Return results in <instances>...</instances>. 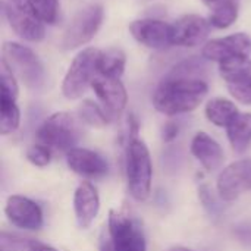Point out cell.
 I'll list each match as a JSON object with an SVG mask.
<instances>
[{
  "instance_id": "1",
  "label": "cell",
  "mask_w": 251,
  "mask_h": 251,
  "mask_svg": "<svg viewBox=\"0 0 251 251\" xmlns=\"http://www.w3.org/2000/svg\"><path fill=\"white\" fill-rule=\"evenodd\" d=\"M209 93L203 78H174L166 75L153 93L154 109L166 116L196 110Z\"/></svg>"
},
{
  "instance_id": "2",
  "label": "cell",
  "mask_w": 251,
  "mask_h": 251,
  "mask_svg": "<svg viewBox=\"0 0 251 251\" xmlns=\"http://www.w3.org/2000/svg\"><path fill=\"white\" fill-rule=\"evenodd\" d=\"M79 118L68 112H56L49 116L37 131V140L51 151L68 153L81 138Z\"/></svg>"
},
{
  "instance_id": "3",
  "label": "cell",
  "mask_w": 251,
  "mask_h": 251,
  "mask_svg": "<svg viewBox=\"0 0 251 251\" xmlns=\"http://www.w3.org/2000/svg\"><path fill=\"white\" fill-rule=\"evenodd\" d=\"M153 166L149 147L140 138L128 141L126 149V181L128 188L137 201H144L151 193Z\"/></svg>"
},
{
  "instance_id": "4",
  "label": "cell",
  "mask_w": 251,
  "mask_h": 251,
  "mask_svg": "<svg viewBox=\"0 0 251 251\" xmlns=\"http://www.w3.org/2000/svg\"><path fill=\"white\" fill-rule=\"evenodd\" d=\"M100 53L101 50L99 49L87 47L74 57L62 82V94L68 100L81 99L91 87L94 78L99 75Z\"/></svg>"
},
{
  "instance_id": "5",
  "label": "cell",
  "mask_w": 251,
  "mask_h": 251,
  "mask_svg": "<svg viewBox=\"0 0 251 251\" xmlns=\"http://www.w3.org/2000/svg\"><path fill=\"white\" fill-rule=\"evenodd\" d=\"M3 60L12 72L31 90H38L46 82V69L38 56L26 46L7 41L1 47Z\"/></svg>"
},
{
  "instance_id": "6",
  "label": "cell",
  "mask_w": 251,
  "mask_h": 251,
  "mask_svg": "<svg viewBox=\"0 0 251 251\" xmlns=\"http://www.w3.org/2000/svg\"><path fill=\"white\" fill-rule=\"evenodd\" d=\"M103 18L104 9L99 3L88 4L78 10L72 16L63 32L62 47L65 50H74L90 43L100 29Z\"/></svg>"
},
{
  "instance_id": "7",
  "label": "cell",
  "mask_w": 251,
  "mask_h": 251,
  "mask_svg": "<svg viewBox=\"0 0 251 251\" xmlns=\"http://www.w3.org/2000/svg\"><path fill=\"white\" fill-rule=\"evenodd\" d=\"M1 6L3 15L9 22V26L18 37L29 43H38L44 40V22L37 18V15L26 4V1L24 4H15L12 1L3 0Z\"/></svg>"
},
{
  "instance_id": "8",
  "label": "cell",
  "mask_w": 251,
  "mask_h": 251,
  "mask_svg": "<svg viewBox=\"0 0 251 251\" xmlns=\"http://www.w3.org/2000/svg\"><path fill=\"white\" fill-rule=\"evenodd\" d=\"M107 225V232L116 251H147L146 237L141 226L126 215L110 210Z\"/></svg>"
},
{
  "instance_id": "9",
  "label": "cell",
  "mask_w": 251,
  "mask_h": 251,
  "mask_svg": "<svg viewBox=\"0 0 251 251\" xmlns=\"http://www.w3.org/2000/svg\"><path fill=\"white\" fill-rule=\"evenodd\" d=\"M250 56L251 38L244 32H235L228 37L209 40L201 49V57L218 63L232 59H247Z\"/></svg>"
},
{
  "instance_id": "10",
  "label": "cell",
  "mask_w": 251,
  "mask_h": 251,
  "mask_svg": "<svg viewBox=\"0 0 251 251\" xmlns=\"http://www.w3.org/2000/svg\"><path fill=\"white\" fill-rule=\"evenodd\" d=\"M218 194L224 201H234L251 191V159L232 162L218 176Z\"/></svg>"
},
{
  "instance_id": "11",
  "label": "cell",
  "mask_w": 251,
  "mask_h": 251,
  "mask_svg": "<svg viewBox=\"0 0 251 251\" xmlns=\"http://www.w3.org/2000/svg\"><path fill=\"white\" fill-rule=\"evenodd\" d=\"M209 19L200 15H184L171 24V40L174 46L196 47L203 44L210 34Z\"/></svg>"
},
{
  "instance_id": "12",
  "label": "cell",
  "mask_w": 251,
  "mask_h": 251,
  "mask_svg": "<svg viewBox=\"0 0 251 251\" xmlns=\"http://www.w3.org/2000/svg\"><path fill=\"white\" fill-rule=\"evenodd\" d=\"M129 32L141 46L151 50H165L172 46L171 24L160 19L146 18L132 21L129 24Z\"/></svg>"
},
{
  "instance_id": "13",
  "label": "cell",
  "mask_w": 251,
  "mask_h": 251,
  "mask_svg": "<svg viewBox=\"0 0 251 251\" xmlns=\"http://www.w3.org/2000/svg\"><path fill=\"white\" fill-rule=\"evenodd\" d=\"M97 99L100 100L106 113L112 118L119 116L128 103V93L121 78H112L104 75H97L91 84Z\"/></svg>"
},
{
  "instance_id": "14",
  "label": "cell",
  "mask_w": 251,
  "mask_h": 251,
  "mask_svg": "<svg viewBox=\"0 0 251 251\" xmlns=\"http://www.w3.org/2000/svg\"><path fill=\"white\" fill-rule=\"evenodd\" d=\"M4 213L7 221L16 228L37 231L43 226L41 207L24 196H10L6 201Z\"/></svg>"
},
{
  "instance_id": "15",
  "label": "cell",
  "mask_w": 251,
  "mask_h": 251,
  "mask_svg": "<svg viewBox=\"0 0 251 251\" xmlns=\"http://www.w3.org/2000/svg\"><path fill=\"white\" fill-rule=\"evenodd\" d=\"M66 165L72 172L88 179L101 178L109 172V165L104 157L84 147H75L68 151Z\"/></svg>"
},
{
  "instance_id": "16",
  "label": "cell",
  "mask_w": 251,
  "mask_h": 251,
  "mask_svg": "<svg viewBox=\"0 0 251 251\" xmlns=\"http://www.w3.org/2000/svg\"><path fill=\"white\" fill-rule=\"evenodd\" d=\"M100 210V196L91 182L78 185L74 194V212L81 228H88L97 218Z\"/></svg>"
},
{
  "instance_id": "17",
  "label": "cell",
  "mask_w": 251,
  "mask_h": 251,
  "mask_svg": "<svg viewBox=\"0 0 251 251\" xmlns=\"http://www.w3.org/2000/svg\"><path fill=\"white\" fill-rule=\"evenodd\" d=\"M190 150L207 172H215L224 165L225 156L221 144L203 131L194 135Z\"/></svg>"
},
{
  "instance_id": "18",
  "label": "cell",
  "mask_w": 251,
  "mask_h": 251,
  "mask_svg": "<svg viewBox=\"0 0 251 251\" xmlns=\"http://www.w3.org/2000/svg\"><path fill=\"white\" fill-rule=\"evenodd\" d=\"M204 113L209 122L219 128H228L240 116V110L235 103L224 97H215L209 100Z\"/></svg>"
},
{
  "instance_id": "19",
  "label": "cell",
  "mask_w": 251,
  "mask_h": 251,
  "mask_svg": "<svg viewBox=\"0 0 251 251\" xmlns=\"http://www.w3.org/2000/svg\"><path fill=\"white\" fill-rule=\"evenodd\" d=\"M231 147L237 153H244L251 144V113H240V116L226 128Z\"/></svg>"
},
{
  "instance_id": "20",
  "label": "cell",
  "mask_w": 251,
  "mask_h": 251,
  "mask_svg": "<svg viewBox=\"0 0 251 251\" xmlns=\"http://www.w3.org/2000/svg\"><path fill=\"white\" fill-rule=\"evenodd\" d=\"M240 7L237 0H222L210 6L209 22L218 29L229 28L238 19Z\"/></svg>"
},
{
  "instance_id": "21",
  "label": "cell",
  "mask_w": 251,
  "mask_h": 251,
  "mask_svg": "<svg viewBox=\"0 0 251 251\" xmlns=\"http://www.w3.org/2000/svg\"><path fill=\"white\" fill-rule=\"evenodd\" d=\"M219 74L226 85H237L251 81V59H232L219 63Z\"/></svg>"
},
{
  "instance_id": "22",
  "label": "cell",
  "mask_w": 251,
  "mask_h": 251,
  "mask_svg": "<svg viewBox=\"0 0 251 251\" xmlns=\"http://www.w3.org/2000/svg\"><path fill=\"white\" fill-rule=\"evenodd\" d=\"M126 65L125 53L118 47H110L107 50H101L99 59V74L112 78H121Z\"/></svg>"
},
{
  "instance_id": "23",
  "label": "cell",
  "mask_w": 251,
  "mask_h": 251,
  "mask_svg": "<svg viewBox=\"0 0 251 251\" xmlns=\"http://www.w3.org/2000/svg\"><path fill=\"white\" fill-rule=\"evenodd\" d=\"M78 118L82 124L93 128H103L109 124L110 116L106 113L103 106L93 100H84L78 107Z\"/></svg>"
},
{
  "instance_id": "24",
  "label": "cell",
  "mask_w": 251,
  "mask_h": 251,
  "mask_svg": "<svg viewBox=\"0 0 251 251\" xmlns=\"http://www.w3.org/2000/svg\"><path fill=\"white\" fill-rule=\"evenodd\" d=\"M21 124V110L16 100L0 97V132L7 135L15 132Z\"/></svg>"
},
{
  "instance_id": "25",
  "label": "cell",
  "mask_w": 251,
  "mask_h": 251,
  "mask_svg": "<svg viewBox=\"0 0 251 251\" xmlns=\"http://www.w3.org/2000/svg\"><path fill=\"white\" fill-rule=\"evenodd\" d=\"M26 4L44 24H56L59 18V0H26Z\"/></svg>"
},
{
  "instance_id": "26",
  "label": "cell",
  "mask_w": 251,
  "mask_h": 251,
  "mask_svg": "<svg viewBox=\"0 0 251 251\" xmlns=\"http://www.w3.org/2000/svg\"><path fill=\"white\" fill-rule=\"evenodd\" d=\"M0 82H1V93L0 97L16 100L19 96V85L16 75L12 72L9 65L1 59L0 60Z\"/></svg>"
},
{
  "instance_id": "27",
  "label": "cell",
  "mask_w": 251,
  "mask_h": 251,
  "mask_svg": "<svg viewBox=\"0 0 251 251\" xmlns=\"http://www.w3.org/2000/svg\"><path fill=\"white\" fill-rule=\"evenodd\" d=\"M51 153L53 151L49 147H46L44 144L37 143V144H32V146L28 147L25 156H26V160L31 165H34L37 168H46L51 160Z\"/></svg>"
},
{
  "instance_id": "28",
  "label": "cell",
  "mask_w": 251,
  "mask_h": 251,
  "mask_svg": "<svg viewBox=\"0 0 251 251\" xmlns=\"http://www.w3.org/2000/svg\"><path fill=\"white\" fill-rule=\"evenodd\" d=\"M34 240L21 238L18 235L1 231L0 234V251H28Z\"/></svg>"
},
{
  "instance_id": "29",
  "label": "cell",
  "mask_w": 251,
  "mask_h": 251,
  "mask_svg": "<svg viewBox=\"0 0 251 251\" xmlns=\"http://www.w3.org/2000/svg\"><path fill=\"white\" fill-rule=\"evenodd\" d=\"M228 90L237 101L251 106V81L237 85H228Z\"/></svg>"
},
{
  "instance_id": "30",
  "label": "cell",
  "mask_w": 251,
  "mask_h": 251,
  "mask_svg": "<svg viewBox=\"0 0 251 251\" xmlns=\"http://www.w3.org/2000/svg\"><path fill=\"white\" fill-rule=\"evenodd\" d=\"M178 132H179V126H178L176 122H172V121L166 122L165 126H163V131H162V134H163V141H166V143L174 141V140L178 137Z\"/></svg>"
},
{
  "instance_id": "31",
  "label": "cell",
  "mask_w": 251,
  "mask_h": 251,
  "mask_svg": "<svg viewBox=\"0 0 251 251\" xmlns=\"http://www.w3.org/2000/svg\"><path fill=\"white\" fill-rule=\"evenodd\" d=\"M100 251H116L115 247H113V243H112V238H110L109 232H107V235L103 234L101 238H100Z\"/></svg>"
},
{
  "instance_id": "32",
  "label": "cell",
  "mask_w": 251,
  "mask_h": 251,
  "mask_svg": "<svg viewBox=\"0 0 251 251\" xmlns=\"http://www.w3.org/2000/svg\"><path fill=\"white\" fill-rule=\"evenodd\" d=\"M28 251H57V250H56V249H53L51 246H47V244H43V243H40V241H35V240H34Z\"/></svg>"
},
{
  "instance_id": "33",
  "label": "cell",
  "mask_w": 251,
  "mask_h": 251,
  "mask_svg": "<svg viewBox=\"0 0 251 251\" xmlns=\"http://www.w3.org/2000/svg\"><path fill=\"white\" fill-rule=\"evenodd\" d=\"M169 251H194V250H191V249H187V247H174V249H171Z\"/></svg>"
},
{
  "instance_id": "34",
  "label": "cell",
  "mask_w": 251,
  "mask_h": 251,
  "mask_svg": "<svg viewBox=\"0 0 251 251\" xmlns=\"http://www.w3.org/2000/svg\"><path fill=\"white\" fill-rule=\"evenodd\" d=\"M204 4H207V6H212V4H215V3H218V1H222V0H201Z\"/></svg>"
},
{
  "instance_id": "35",
  "label": "cell",
  "mask_w": 251,
  "mask_h": 251,
  "mask_svg": "<svg viewBox=\"0 0 251 251\" xmlns=\"http://www.w3.org/2000/svg\"><path fill=\"white\" fill-rule=\"evenodd\" d=\"M12 3H15V4H24L25 3V0H10Z\"/></svg>"
}]
</instances>
